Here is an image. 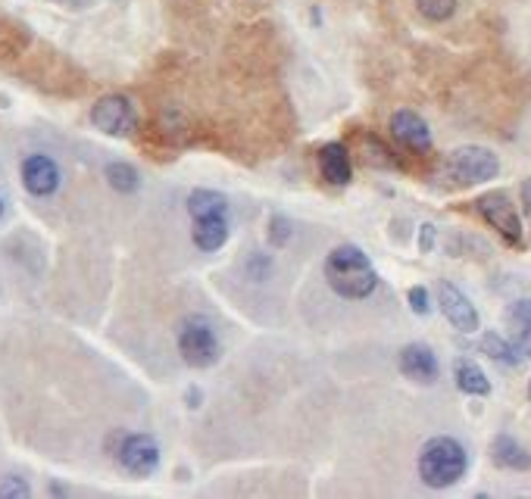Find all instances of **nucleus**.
<instances>
[{
	"instance_id": "20",
	"label": "nucleus",
	"mask_w": 531,
	"mask_h": 499,
	"mask_svg": "<svg viewBox=\"0 0 531 499\" xmlns=\"http://www.w3.org/2000/svg\"><path fill=\"white\" fill-rule=\"evenodd\" d=\"M366 153H363V163L369 166H378V169H397V160L391 156V150L378 141V138H366Z\"/></svg>"
},
{
	"instance_id": "11",
	"label": "nucleus",
	"mask_w": 531,
	"mask_h": 499,
	"mask_svg": "<svg viewBox=\"0 0 531 499\" xmlns=\"http://www.w3.org/2000/svg\"><path fill=\"white\" fill-rule=\"evenodd\" d=\"M400 372L419 384H435L441 372L435 350L425 344H407L400 350Z\"/></svg>"
},
{
	"instance_id": "25",
	"label": "nucleus",
	"mask_w": 531,
	"mask_h": 499,
	"mask_svg": "<svg viewBox=\"0 0 531 499\" xmlns=\"http://www.w3.org/2000/svg\"><path fill=\"white\" fill-rule=\"evenodd\" d=\"M266 275H269V259L263 262V256H250V278L263 281Z\"/></svg>"
},
{
	"instance_id": "16",
	"label": "nucleus",
	"mask_w": 531,
	"mask_h": 499,
	"mask_svg": "<svg viewBox=\"0 0 531 499\" xmlns=\"http://www.w3.org/2000/svg\"><path fill=\"white\" fill-rule=\"evenodd\" d=\"M453 378H457V387L466 393V397H488L491 393V381L482 372V365L472 359H457L453 362Z\"/></svg>"
},
{
	"instance_id": "3",
	"label": "nucleus",
	"mask_w": 531,
	"mask_h": 499,
	"mask_svg": "<svg viewBox=\"0 0 531 499\" xmlns=\"http://www.w3.org/2000/svg\"><path fill=\"white\" fill-rule=\"evenodd\" d=\"M497 172H500L497 153H491L488 147H475V144L450 150L444 160V178H450L453 185H460V188L485 185V181L497 178Z\"/></svg>"
},
{
	"instance_id": "24",
	"label": "nucleus",
	"mask_w": 531,
	"mask_h": 499,
	"mask_svg": "<svg viewBox=\"0 0 531 499\" xmlns=\"http://www.w3.org/2000/svg\"><path fill=\"white\" fill-rule=\"evenodd\" d=\"M32 490H29V484L25 481H19V478H7L4 484H0V496H29Z\"/></svg>"
},
{
	"instance_id": "12",
	"label": "nucleus",
	"mask_w": 531,
	"mask_h": 499,
	"mask_svg": "<svg viewBox=\"0 0 531 499\" xmlns=\"http://www.w3.org/2000/svg\"><path fill=\"white\" fill-rule=\"evenodd\" d=\"M319 169H322V178L328 181V185H335V188L350 185L353 163H350L347 147L344 144H325L319 150Z\"/></svg>"
},
{
	"instance_id": "14",
	"label": "nucleus",
	"mask_w": 531,
	"mask_h": 499,
	"mask_svg": "<svg viewBox=\"0 0 531 499\" xmlns=\"http://www.w3.org/2000/svg\"><path fill=\"white\" fill-rule=\"evenodd\" d=\"M491 459H494V465L510 468V471H528L531 468V453L525 450V446L516 437H510V434H497L494 437Z\"/></svg>"
},
{
	"instance_id": "4",
	"label": "nucleus",
	"mask_w": 531,
	"mask_h": 499,
	"mask_svg": "<svg viewBox=\"0 0 531 499\" xmlns=\"http://www.w3.org/2000/svg\"><path fill=\"white\" fill-rule=\"evenodd\" d=\"M179 353L191 369H210L222 356V344L216 337V328L204 315H191L179 328Z\"/></svg>"
},
{
	"instance_id": "21",
	"label": "nucleus",
	"mask_w": 531,
	"mask_h": 499,
	"mask_svg": "<svg viewBox=\"0 0 531 499\" xmlns=\"http://www.w3.org/2000/svg\"><path fill=\"white\" fill-rule=\"evenodd\" d=\"M416 7L428 22H447L457 13V0H416Z\"/></svg>"
},
{
	"instance_id": "15",
	"label": "nucleus",
	"mask_w": 531,
	"mask_h": 499,
	"mask_svg": "<svg viewBox=\"0 0 531 499\" xmlns=\"http://www.w3.org/2000/svg\"><path fill=\"white\" fill-rule=\"evenodd\" d=\"M225 241H229V216L194 219V244L204 253H216Z\"/></svg>"
},
{
	"instance_id": "10",
	"label": "nucleus",
	"mask_w": 531,
	"mask_h": 499,
	"mask_svg": "<svg viewBox=\"0 0 531 499\" xmlns=\"http://www.w3.org/2000/svg\"><path fill=\"white\" fill-rule=\"evenodd\" d=\"M22 185L35 197H50L60 188V169L44 153H35L22 163Z\"/></svg>"
},
{
	"instance_id": "18",
	"label": "nucleus",
	"mask_w": 531,
	"mask_h": 499,
	"mask_svg": "<svg viewBox=\"0 0 531 499\" xmlns=\"http://www.w3.org/2000/svg\"><path fill=\"white\" fill-rule=\"evenodd\" d=\"M482 350H485L494 362H500V365H519V362H522V353L513 347V340H503L497 331L482 334Z\"/></svg>"
},
{
	"instance_id": "22",
	"label": "nucleus",
	"mask_w": 531,
	"mask_h": 499,
	"mask_svg": "<svg viewBox=\"0 0 531 499\" xmlns=\"http://www.w3.org/2000/svg\"><path fill=\"white\" fill-rule=\"evenodd\" d=\"M269 225H272V228H269V241H272L275 247H285L288 238H291V222H288L285 216H272Z\"/></svg>"
},
{
	"instance_id": "19",
	"label": "nucleus",
	"mask_w": 531,
	"mask_h": 499,
	"mask_svg": "<svg viewBox=\"0 0 531 499\" xmlns=\"http://www.w3.org/2000/svg\"><path fill=\"white\" fill-rule=\"evenodd\" d=\"M107 181H110V188H116L119 194H135L138 185H141V175L129 163H110L107 166Z\"/></svg>"
},
{
	"instance_id": "9",
	"label": "nucleus",
	"mask_w": 531,
	"mask_h": 499,
	"mask_svg": "<svg viewBox=\"0 0 531 499\" xmlns=\"http://www.w3.org/2000/svg\"><path fill=\"white\" fill-rule=\"evenodd\" d=\"M391 135L413 153L432 150V128H428V122L413 110H397L391 116Z\"/></svg>"
},
{
	"instance_id": "8",
	"label": "nucleus",
	"mask_w": 531,
	"mask_h": 499,
	"mask_svg": "<svg viewBox=\"0 0 531 499\" xmlns=\"http://www.w3.org/2000/svg\"><path fill=\"white\" fill-rule=\"evenodd\" d=\"M438 306L444 312V319L457 328L460 334H472L478 331V309L472 306V300L460 291L457 284L441 281L438 284Z\"/></svg>"
},
{
	"instance_id": "1",
	"label": "nucleus",
	"mask_w": 531,
	"mask_h": 499,
	"mask_svg": "<svg viewBox=\"0 0 531 499\" xmlns=\"http://www.w3.org/2000/svg\"><path fill=\"white\" fill-rule=\"evenodd\" d=\"M325 281L344 300H366L375 294L378 272L357 244H341L325 259Z\"/></svg>"
},
{
	"instance_id": "27",
	"label": "nucleus",
	"mask_w": 531,
	"mask_h": 499,
	"mask_svg": "<svg viewBox=\"0 0 531 499\" xmlns=\"http://www.w3.org/2000/svg\"><path fill=\"white\" fill-rule=\"evenodd\" d=\"M522 206H525V213L531 216V178L522 181Z\"/></svg>"
},
{
	"instance_id": "5",
	"label": "nucleus",
	"mask_w": 531,
	"mask_h": 499,
	"mask_svg": "<svg viewBox=\"0 0 531 499\" xmlns=\"http://www.w3.org/2000/svg\"><path fill=\"white\" fill-rule=\"evenodd\" d=\"M475 209L478 216H482L503 241L513 244V247H522V219L516 213V203L503 194V191H488L475 200Z\"/></svg>"
},
{
	"instance_id": "23",
	"label": "nucleus",
	"mask_w": 531,
	"mask_h": 499,
	"mask_svg": "<svg viewBox=\"0 0 531 499\" xmlns=\"http://www.w3.org/2000/svg\"><path fill=\"white\" fill-rule=\"evenodd\" d=\"M407 300H410V309L416 312V315H428V309H432V303H428V291L422 284H416V287H410V294H407Z\"/></svg>"
},
{
	"instance_id": "2",
	"label": "nucleus",
	"mask_w": 531,
	"mask_h": 499,
	"mask_svg": "<svg viewBox=\"0 0 531 499\" xmlns=\"http://www.w3.org/2000/svg\"><path fill=\"white\" fill-rule=\"evenodd\" d=\"M469 468L466 446L453 437H432L419 450V478L425 487L447 490L457 484Z\"/></svg>"
},
{
	"instance_id": "17",
	"label": "nucleus",
	"mask_w": 531,
	"mask_h": 499,
	"mask_svg": "<svg viewBox=\"0 0 531 499\" xmlns=\"http://www.w3.org/2000/svg\"><path fill=\"white\" fill-rule=\"evenodd\" d=\"M188 213L194 219H204V216H225L229 213V200L216 191H194L188 197Z\"/></svg>"
},
{
	"instance_id": "29",
	"label": "nucleus",
	"mask_w": 531,
	"mask_h": 499,
	"mask_svg": "<svg viewBox=\"0 0 531 499\" xmlns=\"http://www.w3.org/2000/svg\"><path fill=\"white\" fill-rule=\"evenodd\" d=\"M528 397H531V384H528Z\"/></svg>"
},
{
	"instance_id": "28",
	"label": "nucleus",
	"mask_w": 531,
	"mask_h": 499,
	"mask_svg": "<svg viewBox=\"0 0 531 499\" xmlns=\"http://www.w3.org/2000/svg\"><path fill=\"white\" fill-rule=\"evenodd\" d=\"M0 216H4V200H0Z\"/></svg>"
},
{
	"instance_id": "6",
	"label": "nucleus",
	"mask_w": 531,
	"mask_h": 499,
	"mask_svg": "<svg viewBox=\"0 0 531 499\" xmlns=\"http://www.w3.org/2000/svg\"><path fill=\"white\" fill-rule=\"evenodd\" d=\"M91 122L110 138H129L138 128V113L129 97L122 94H107L91 107Z\"/></svg>"
},
{
	"instance_id": "7",
	"label": "nucleus",
	"mask_w": 531,
	"mask_h": 499,
	"mask_svg": "<svg viewBox=\"0 0 531 499\" xmlns=\"http://www.w3.org/2000/svg\"><path fill=\"white\" fill-rule=\"evenodd\" d=\"M119 462L125 471H132L138 478H147L160 468V446L150 434H129L119 446Z\"/></svg>"
},
{
	"instance_id": "26",
	"label": "nucleus",
	"mask_w": 531,
	"mask_h": 499,
	"mask_svg": "<svg viewBox=\"0 0 531 499\" xmlns=\"http://www.w3.org/2000/svg\"><path fill=\"white\" fill-rule=\"evenodd\" d=\"M435 244V225H422V238H419V250L428 253Z\"/></svg>"
},
{
	"instance_id": "13",
	"label": "nucleus",
	"mask_w": 531,
	"mask_h": 499,
	"mask_svg": "<svg viewBox=\"0 0 531 499\" xmlns=\"http://www.w3.org/2000/svg\"><path fill=\"white\" fill-rule=\"evenodd\" d=\"M503 319L510 325V340L513 347L528 356L531 353V297H522V300H513L503 312Z\"/></svg>"
}]
</instances>
